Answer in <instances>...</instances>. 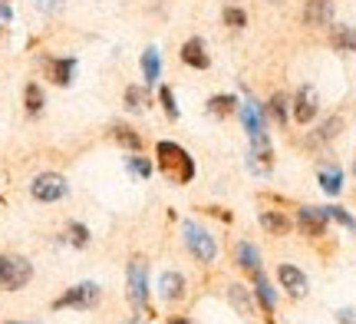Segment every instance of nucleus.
Masks as SVG:
<instances>
[{"mask_svg":"<svg viewBox=\"0 0 356 324\" xmlns=\"http://www.w3.org/2000/svg\"><path fill=\"white\" fill-rule=\"evenodd\" d=\"M291 116L300 123V126H310L314 119L320 116V93L317 86L304 83L300 90L293 93V103H291Z\"/></svg>","mask_w":356,"mask_h":324,"instance_id":"7","label":"nucleus"},{"mask_svg":"<svg viewBox=\"0 0 356 324\" xmlns=\"http://www.w3.org/2000/svg\"><path fill=\"white\" fill-rule=\"evenodd\" d=\"M126 166H129V172H132V176H139V179H152V172H155V166L142 156V153H132V156L126 159Z\"/></svg>","mask_w":356,"mask_h":324,"instance_id":"27","label":"nucleus"},{"mask_svg":"<svg viewBox=\"0 0 356 324\" xmlns=\"http://www.w3.org/2000/svg\"><path fill=\"white\" fill-rule=\"evenodd\" d=\"M251 278H254V298L261 301V308H264L267 324H274V304H277V295H274L270 281L264 278V272H254Z\"/></svg>","mask_w":356,"mask_h":324,"instance_id":"13","label":"nucleus"},{"mask_svg":"<svg viewBox=\"0 0 356 324\" xmlns=\"http://www.w3.org/2000/svg\"><path fill=\"white\" fill-rule=\"evenodd\" d=\"M238 96H234V93H218V96H211V100H208V113H211V116L215 119H228L231 113H238Z\"/></svg>","mask_w":356,"mask_h":324,"instance_id":"20","label":"nucleus"},{"mask_svg":"<svg viewBox=\"0 0 356 324\" xmlns=\"http://www.w3.org/2000/svg\"><path fill=\"white\" fill-rule=\"evenodd\" d=\"M142 77H145V86L159 83V77H162V60H159L155 47H149V50L142 53Z\"/></svg>","mask_w":356,"mask_h":324,"instance_id":"24","label":"nucleus"},{"mask_svg":"<svg viewBox=\"0 0 356 324\" xmlns=\"http://www.w3.org/2000/svg\"><path fill=\"white\" fill-rule=\"evenodd\" d=\"M178 56H181V63L191 66V70H208V66H211V56H208V47H204L202 37L185 40L181 50H178Z\"/></svg>","mask_w":356,"mask_h":324,"instance_id":"11","label":"nucleus"},{"mask_svg":"<svg viewBox=\"0 0 356 324\" xmlns=\"http://www.w3.org/2000/svg\"><path fill=\"white\" fill-rule=\"evenodd\" d=\"M122 100H126V109H129V113H142V109H149V86L132 83V86H126Z\"/></svg>","mask_w":356,"mask_h":324,"instance_id":"23","label":"nucleus"},{"mask_svg":"<svg viewBox=\"0 0 356 324\" xmlns=\"http://www.w3.org/2000/svg\"><path fill=\"white\" fill-rule=\"evenodd\" d=\"M155 159H159V169L165 172V179L178 182V185H188L195 179V159L188 156V149H181L178 143H162L155 146Z\"/></svg>","mask_w":356,"mask_h":324,"instance_id":"1","label":"nucleus"},{"mask_svg":"<svg viewBox=\"0 0 356 324\" xmlns=\"http://www.w3.org/2000/svg\"><path fill=\"white\" fill-rule=\"evenodd\" d=\"M66 0H33V7H37L40 13H60L63 10Z\"/></svg>","mask_w":356,"mask_h":324,"instance_id":"32","label":"nucleus"},{"mask_svg":"<svg viewBox=\"0 0 356 324\" xmlns=\"http://www.w3.org/2000/svg\"><path fill=\"white\" fill-rule=\"evenodd\" d=\"M181 238H185V248L191 252V259L202 261V265H211L218 259V242L215 235L204 229L202 222H181Z\"/></svg>","mask_w":356,"mask_h":324,"instance_id":"2","label":"nucleus"},{"mask_svg":"<svg viewBox=\"0 0 356 324\" xmlns=\"http://www.w3.org/2000/svg\"><path fill=\"white\" fill-rule=\"evenodd\" d=\"M0 33H3V24H0Z\"/></svg>","mask_w":356,"mask_h":324,"instance_id":"40","label":"nucleus"},{"mask_svg":"<svg viewBox=\"0 0 356 324\" xmlns=\"http://www.w3.org/2000/svg\"><path fill=\"white\" fill-rule=\"evenodd\" d=\"M47 70H50V79L56 86H70L73 77H76V60L73 56H56V60H47Z\"/></svg>","mask_w":356,"mask_h":324,"instance_id":"15","label":"nucleus"},{"mask_svg":"<svg viewBox=\"0 0 356 324\" xmlns=\"http://www.w3.org/2000/svg\"><path fill=\"white\" fill-rule=\"evenodd\" d=\"M70 242H73V248H86L89 245V229L83 225V222H70Z\"/></svg>","mask_w":356,"mask_h":324,"instance_id":"30","label":"nucleus"},{"mask_svg":"<svg viewBox=\"0 0 356 324\" xmlns=\"http://www.w3.org/2000/svg\"><path fill=\"white\" fill-rule=\"evenodd\" d=\"M102 298V288L96 281H79L73 285L70 291H63L60 298L53 301V308L56 311H63V308H73V311H86V308H96Z\"/></svg>","mask_w":356,"mask_h":324,"instance_id":"6","label":"nucleus"},{"mask_svg":"<svg viewBox=\"0 0 356 324\" xmlns=\"http://www.w3.org/2000/svg\"><path fill=\"white\" fill-rule=\"evenodd\" d=\"M228 301L241 318H254V291H248L241 285H228Z\"/></svg>","mask_w":356,"mask_h":324,"instance_id":"16","label":"nucleus"},{"mask_svg":"<svg viewBox=\"0 0 356 324\" xmlns=\"http://www.w3.org/2000/svg\"><path fill=\"white\" fill-rule=\"evenodd\" d=\"M340 132H343V116H327L317 126V136H314V139H317V143H333Z\"/></svg>","mask_w":356,"mask_h":324,"instance_id":"26","label":"nucleus"},{"mask_svg":"<svg viewBox=\"0 0 356 324\" xmlns=\"http://www.w3.org/2000/svg\"><path fill=\"white\" fill-rule=\"evenodd\" d=\"M264 109H267V119H274V123H277L280 130L287 126V119H291V100H287L284 93H274V96L267 100Z\"/></svg>","mask_w":356,"mask_h":324,"instance_id":"21","label":"nucleus"},{"mask_svg":"<svg viewBox=\"0 0 356 324\" xmlns=\"http://www.w3.org/2000/svg\"><path fill=\"white\" fill-rule=\"evenodd\" d=\"M159 298L168 301V304L185 298V275L181 272H162V278H159Z\"/></svg>","mask_w":356,"mask_h":324,"instance_id":"12","label":"nucleus"},{"mask_svg":"<svg viewBox=\"0 0 356 324\" xmlns=\"http://www.w3.org/2000/svg\"><path fill=\"white\" fill-rule=\"evenodd\" d=\"M7 324H24V321H7Z\"/></svg>","mask_w":356,"mask_h":324,"instance_id":"38","label":"nucleus"},{"mask_svg":"<svg viewBox=\"0 0 356 324\" xmlns=\"http://www.w3.org/2000/svg\"><path fill=\"white\" fill-rule=\"evenodd\" d=\"M24 106L30 116H40L43 113V106H47V93H43V86H40L37 79H30L24 86Z\"/></svg>","mask_w":356,"mask_h":324,"instance_id":"22","label":"nucleus"},{"mask_svg":"<svg viewBox=\"0 0 356 324\" xmlns=\"http://www.w3.org/2000/svg\"><path fill=\"white\" fill-rule=\"evenodd\" d=\"M33 265L24 255H0V288L3 291H20L30 285Z\"/></svg>","mask_w":356,"mask_h":324,"instance_id":"4","label":"nucleus"},{"mask_svg":"<svg viewBox=\"0 0 356 324\" xmlns=\"http://www.w3.org/2000/svg\"><path fill=\"white\" fill-rule=\"evenodd\" d=\"M317 182L327 195H340L343 192V169L340 166H320L317 169Z\"/></svg>","mask_w":356,"mask_h":324,"instance_id":"18","label":"nucleus"},{"mask_svg":"<svg viewBox=\"0 0 356 324\" xmlns=\"http://www.w3.org/2000/svg\"><path fill=\"white\" fill-rule=\"evenodd\" d=\"M307 238H323L327 235V225H330V215L327 208H317V206H300L297 208V222H293Z\"/></svg>","mask_w":356,"mask_h":324,"instance_id":"8","label":"nucleus"},{"mask_svg":"<svg viewBox=\"0 0 356 324\" xmlns=\"http://www.w3.org/2000/svg\"><path fill=\"white\" fill-rule=\"evenodd\" d=\"M126 285H129V301H132V308L142 314L149 308V261L142 259V255H136V259L129 261Z\"/></svg>","mask_w":356,"mask_h":324,"instance_id":"3","label":"nucleus"},{"mask_svg":"<svg viewBox=\"0 0 356 324\" xmlns=\"http://www.w3.org/2000/svg\"><path fill=\"white\" fill-rule=\"evenodd\" d=\"M267 3H284V0H267Z\"/></svg>","mask_w":356,"mask_h":324,"instance_id":"37","label":"nucleus"},{"mask_svg":"<svg viewBox=\"0 0 356 324\" xmlns=\"http://www.w3.org/2000/svg\"><path fill=\"white\" fill-rule=\"evenodd\" d=\"M122 324H149V321H145V318H139V314H136V318H126V321H122Z\"/></svg>","mask_w":356,"mask_h":324,"instance_id":"35","label":"nucleus"},{"mask_svg":"<svg viewBox=\"0 0 356 324\" xmlns=\"http://www.w3.org/2000/svg\"><path fill=\"white\" fill-rule=\"evenodd\" d=\"M277 281L280 288L291 295V298H304L307 291H310V281H307V275L297 268V265H291V261H284V265H277Z\"/></svg>","mask_w":356,"mask_h":324,"instance_id":"10","label":"nucleus"},{"mask_svg":"<svg viewBox=\"0 0 356 324\" xmlns=\"http://www.w3.org/2000/svg\"><path fill=\"white\" fill-rule=\"evenodd\" d=\"M113 139L122 146V149H129V153H139L142 149V136L132 130V126H113Z\"/></svg>","mask_w":356,"mask_h":324,"instance_id":"25","label":"nucleus"},{"mask_svg":"<svg viewBox=\"0 0 356 324\" xmlns=\"http://www.w3.org/2000/svg\"><path fill=\"white\" fill-rule=\"evenodd\" d=\"M168 324H188L185 318H168Z\"/></svg>","mask_w":356,"mask_h":324,"instance_id":"36","label":"nucleus"},{"mask_svg":"<svg viewBox=\"0 0 356 324\" xmlns=\"http://www.w3.org/2000/svg\"><path fill=\"white\" fill-rule=\"evenodd\" d=\"M353 176H356V162H353Z\"/></svg>","mask_w":356,"mask_h":324,"instance_id":"39","label":"nucleus"},{"mask_svg":"<svg viewBox=\"0 0 356 324\" xmlns=\"http://www.w3.org/2000/svg\"><path fill=\"white\" fill-rule=\"evenodd\" d=\"M333 13H337L333 0H307L300 17H304V26H310V30H330Z\"/></svg>","mask_w":356,"mask_h":324,"instance_id":"9","label":"nucleus"},{"mask_svg":"<svg viewBox=\"0 0 356 324\" xmlns=\"http://www.w3.org/2000/svg\"><path fill=\"white\" fill-rule=\"evenodd\" d=\"M327 215H330L333 222H340V225H343L346 232H353V235H356V219L350 215V212H346L343 206H327Z\"/></svg>","mask_w":356,"mask_h":324,"instance_id":"28","label":"nucleus"},{"mask_svg":"<svg viewBox=\"0 0 356 324\" xmlns=\"http://www.w3.org/2000/svg\"><path fill=\"white\" fill-rule=\"evenodd\" d=\"M340 324H356V308H337V314H333Z\"/></svg>","mask_w":356,"mask_h":324,"instance_id":"33","label":"nucleus"},{"mask_svg":"<svg viewBox=\"0 0 356 324\" xmlns=\"http://www.w3.org/2000/svg\"><path fill=\"white\" fill-rule=\"evenodd\" d=\"M234 261H238V268L248 275L261 272V252H257L251 242H238V248H234Z\"/></svg>","mask_w":356,"mask_h":324,"instance_id":"19","label":"nucleus"},{"mask_svg":"<svg viewBox=\"0 0 356 324\" xmlns=\"http://www.w3.org/2000/svg\"><path fill=\"white\" fill-rule=\"evenodd\" d=\"M257 222H261V229L270 235H287L293 229V219L287 212H277V208H264V212L257 215Z\"/></svg>","mask_w":356,"mask_h":324,"instance_id":"14","label":"nucleus"},{"mask_svg":"<svg viewBox=\"0 0 356 324\" xmlns=\"http://www.w3.org/2000/svg\"><path fill=\"white\" fill-rule=\"evenodd\" d=\"M159 103H162V109H165L168 119H178V103H175V93H172V86H162V90H159Z\"/></svg>","mask_w":356,"mask_h":324,"instance_id":"31","label":"nucleus"},{"mask_svg":"<svg viewBox=\"0 0 356 324\" xmlns=\"http://www.w3.org/2000/svg\"><path fill=\"white\" fill-rule=\"evenodd\" d=\"M221 17H225V24H228L231 30H244V26H248V13H244L241 7H225Z\"/></svg>","mask_w":356,"mask_h":324,"instance_id":"29","label":"nucleus"},{"mask_svg":"<svg viewBox=\"0 0 356 324\" xmlns=\"http://www.w3.org/2000/svg\"><path fill=\"white\" fill-rule=\"evenodd\" d=\"M330 47L337 53H353L356 50V30L350 24H333L330 26Z\"/></svg>","mask_w":356,"mask_h":324,"instance_id":"17","label":"nucleus"},{"mask_svg":"<svg viewBox=\"0 0 356 324\" xmlns=\"http://www.w3.org/2000/svg\"><path fill=\"white\" fill-rule=\"evenodd\" d=\"M10 17H13L10 3H7V0H0V20H7V24H10Z\"/></svg>","mask_w":356,"mask_h":324,"instance_id":"34","label":"nucleus"},{"mask_svg":"<svg viewBox=\"0 0 356 324\" xmlns=\"http://www.w3.org/2000/svg\"><path fill=\"white\" fill-rule=\"evenodd\" d=\"M30 195H33V202L50 206V202H60V199L70 195V182L60 172H37L33 182H30Z\"/></svg>","mask_w":356,"mask_h":324,"instance_id":"5","label":"nucleus"}]
</instances>
